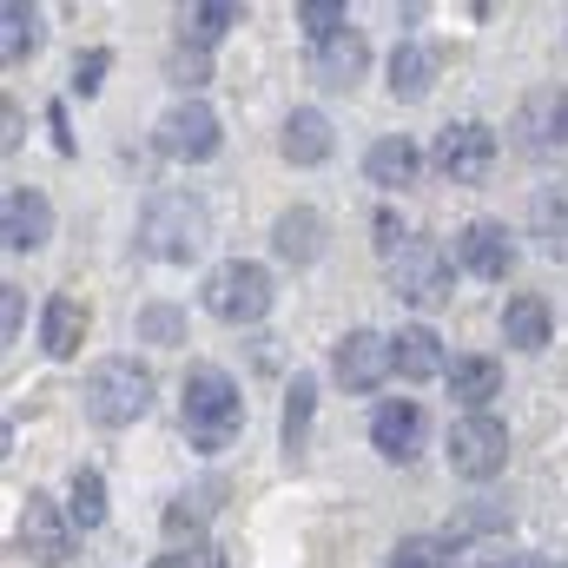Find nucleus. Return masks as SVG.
Segmentation results:
<instances>
[{
    "mask_svg": "<svg viewBox=\"0 0 568 568\" xmlns=\"http://www.w3.org/2000/svg\"><path fill=\"white\" fill-rule=\"evenodd\" d=\"M205 516H212V489H185V496H172V509H165V536H172V542H192V536L205 529Z\"/></svg>",
    "mask_w": 568,
    "mask_h": 568,
    "instance_id": "28",
    "label": "nucleus"
},
{
    "mask_svg": "<svg viewBox=\"0 0 568 568\" xmlns=\"http://www.w3.org/2000/svg\"><path fill=\"white\" fill-rule=\"evenodd\" d=\"M331 120L317 113V106H291L284 113V133H278V152L291 159V165H324L331 159Z\"/></svg>",
    "mask_w": 568,
    "mask_h": 568,
    "instance_id": "17",
    "label": "nucleus"
},
{
    "mask_svg": "<svg viewBox=\"0 0 568 568\" xmlns=\"http://www.w3.org/2000/svg\"><path fill=\"white\" fill-rule=\"evenodd\" d=\"M205 311L219 317V324H258L265 311H272V272L265 265H252V258H225L212 278H205Z\"/></svg>",
    "mask_w": 568,
    "mask_h": 568,
    "instance_id": "5",
    "label": "nucleus"
},
{
    "mask_svg": "<svg viewBox=\"0 0 568 568\" xmlns=\"http://www.w3.org/2000/svg\"><path fill=\"white\" fill-rule=\"evenodd\" d=\"M443 456H449V469H456L463 483H489V476H503V463H509V429H503V417H489V410L456 417Z\"/></svg>",
    "mask_w": 568,
    "mask_h": 568,
    "instance_id": "7",
    "label": "nucleus"
},
{
    "mask_svg": "<svg viewBox=\"0 0 568 568\" xmlns=\"http://www.w3.org/2000/svg\"><path fill=\"white\" fill-rule=\"evenodd\" d=\"M549 337H556L549 304H542L536 291H516V297L503 304V344H516V351H542Z\"/></svg>",
    "mask_w": 568,
    "mask_h": 568,
    "instance_id": "22",
    "label": "nucleus"
},
{
    "mask_svg": "<svg viewBox=\"0 0 568 568\" xmlns=\"http://www.w3.org/2000/svg\"><path fill=\"white\" fill-rule=\"evenodd\" d=\"M384 284H390L404 304H417V311H436V304H449L456 265H449V252H443L436 239H410L397 258H384Z\"/></svg>",
    "mask_w": 568,
    "mask_h": 568,
    "instance_id": "4",
    "label": "nucleus"
},
{
    "mask_svg": "<svg viewBox=\"0 0 568 568\" xmlns=\"http://www.w3.org/2000/svg\"><path fill=\"white\" fill-rule=\"evenodd\" d=\"M364 67H371V40H364L357 27H344V33H331V40H311V53H304V73H311L317 87H331V93H351V87L364 80Z\"/></svg>",
    "mask_w": 568,
    "mask_h": 568,
    "instance_id": "10",
    "label": "nucleus"
},
{
    "mask_svg": "<svg viewBox=\"0 0 568 568\" xmlns=\"http://www.w3.org/2000/svg\"><path fill=\"white\" fill-rule=\"evenodd\" d=\"M67 516H73V529H100V523H106V476H100V469H73Z\"/></svg>",
    "mask_w": 568,
    "mask_h": 568,
    "instance_id": "27",
    "label": "nucleus"
},
{
    "mask_svg": "<svg viewBox=\"0 0 568 568\" xmlns=\"http://www.w3.org/2000/svg\"><path fill=\"white\" fill-rule=\"evenodd\" d=\"M140 337L145 344H185V311H179V304H145Z\"/></svg>",
    "mask_w": 568,
    "mask_h": 568,
    "instance_id": "30",
    "label": "nucleus"
},
{
    "mask_svg": "<svg viewBox=\"0 0 568 568\" xmlns=\"http://www.w3.org/2000/svg\"><path fill=\"white\" fill-rule=\"evenodd\" d=\"M449 397L463 404V417L489 410V397H503V364L496 357H449Z\"/></svg>",
    "mask_w": 568,
    "mask_h": 568,
    "instance_id": "18",
    "label": "nucleus"
},
{
    "mask_svg": "<svg viewBox=\"0 0 568 568\" xmlns=\"http://www.w3.org/2000/svg\"><path fill=\"white\" fill-rule=\"evenodd\" d=\"M0 120H7V133H0V140H7V145H20V106H13V100L0 106Z\"/></svg>",
    "mask_w": 568,
    "mask_h": 568,
    "instance_id": "37",
    "label": "nucleus"
},
{
    "mask_svg": "<svg viewBox=\"0 0 568 568\" xmlns=\"http://www.w3.org/2000/svg\"><path fill=\"white\" fill-rule=\"evenodd\" d=\"M47 239H53V205H47V192L13 185L7 205H0V245H7V252H40Z\"/></svg>",
    "mask_w": 568,
    "mask_h": 568,
    "instance_id": "13",
    "label": "nucleus"
},
{
    "mask_svg": "<svg viewBox=\"0 0 568 568\" xmlns=\"http://www.w3.org/2000/svg\"><path fill=\"white\" fill-rule=\"evenodd\" d=\"M529 232H536V245H542V258H568V192H536V205H529Z\"/></svg>",
    "mask_w": 568,
    "mask_h": 568,
    "instance_id": "25",
    "label": "nucleus"
},
{
    "mask_svg": "<svg viewBox=\"0 0 568 568\" xmlns=\"http://www.w3.org/2000/svg\"><path fill=\"white\" fill-rule=\"evenodd\" d=\"M106 67H113V53H106V47H87V53L73 60V93H80V100H93V93L106 87Z\"/></svg>",
    "mask_w": 568,
    "mask_h": 568,
    "instance_id": "32",
    "label": "nucleus"
},
{
    "mask_svg": "<svg viewBox=\"0 0 568 568\" xmlns=\"http://www.w3.org/2000/svg\"><path fill=\"white\" fill-rule=\"evenodd\" d=\"M509 568H556V562H549V556H516Z\"/></svg>",
    "mask_w": 568,
    "mask_h": 568,
    "instance_id": "38",
    "label": "nucleus"
},
{
    "mask_svg": "<svg viewBox=\"0 0 568 568\" xmlns=\"http://www.w3.org/2000/svg\"><path fill=\"white\" fill-rule=\"evenodd\" d=\"M40 40H47V13L27 7V0H7V7H0V53H7V67L33 60Z\"/></svg>",
    "mask_w": 568,
    "mask_h": 568,
    "instance_id": "23",
    "label": "nucleus"
},
{
    "mask_svg": "<svg viewBox=\"0 0 568 568\" xmlns=\"http://www.w3.org/2000/svg\"><path fill=\"white\" fill-rule=\"evenodd\" d=\"M364 179H371L377 192H410V185L424 179V152H417V140H404V133L377 140L371 152H364Z\"/></svg>",
    "mask_w": 568,
    "mask_h": 568,
    "instance_id": "15",
    "label": "nucleus"
},
{
    "mask_svg": "<svg viewBox=\"0 0 568 568\" xmlns=\"http://www.w3.org/2000/svg\"><path fill=\"white\" fill-rule=\"evenodd\" d=\"M232 27H239V7H232V0H199V7H185V13H179L185 47H219Z\"/></svg>",
    "mask_w": 568,
    "mask_h": 568,
    "instance_id": "26",
    "label": "nucleus"
},
{
    "mask_svg": "<svg viewBox=\"0 0 568 568\" xmlns=\"http://www.w3.org/2000/svg\"><path fill=\"white\" fill-rule=\"evenodd\" d=\"M297 27H304L311 40H331V33L351 27V13H344V0H304V7H297Z\"/></svg>",
    "mask_w": 568,
    "mask_h": 568,
    "instance_id": "31",
    "label": "nucleus"
},
{
    "mask_svg": "<svg viewBox=\"0 0 568 568\" xmlns=\"http://www.w3.org/2000/svg\"><path fill=\"white\" fill-rule=\"evenodd\" d=\"M549 140L568 145V87L556 93V100H549Z\"/></svg>",
    "mask_w": 568,
    "mask_h": 568,
    "instance_id": "35",
    "label": "nucleus"
},
{
    "mask_svg": "<svg viewBox=\"0 0 568 568\" xmlns=\"http://www.w3.org/2000/svg\"><path fill=\"white\" fill-rule=\"evenodd\" d=\"M179 424L192 436V449H225V443H239V429H245V397H239V384H232L219 364H192V371H185Z\"/></svg>",
    "mask_w": 568,
    "mask_h": 568,
    "instance_id": "1",
    "label": "nucleus"
},
{
    "mask_svg": "<svg viewBox=\"0 0 568 568\" xmlns=\"http://www.w3.org/2000/svg\"><path fill=\"white\" fill-rule=\"evenodd\" d=\"M47 126H53V145H60V152H73V133H67V106H53V113H47Z\"/></svg>",
    "mask_w": 568,
    "mask_h": 568,
    "instance_id": "36",
    "label": "nucleus"
},
{
    "mask_svg": "<svg viewBox=\"0 0 568 568\" xmlns=\"http://www.w3.org/2000/svg\"><path fill=\"white\" fill-rule=\"evenodd\" d=\"M20 311H27V297H20V284H0V337H7V344L20 337Z\"/></svg>",
    "mask_w": 568,
    "mask_h": 568,
    "instance_id": "34",
    "label": "nucleus"
},
{
    "mask_svg": "<svg viewBox=\"0 0 568 568\" xmlns=\"http://www.w3.org/2000/svg\"><path fill=\"white\" fill-rule=\"evenodd\" d=\"M436 172L449 179V185H483L489 179V165H496V133L483 126V120H456V126H443L436 133Z\"/></svg>",
    "mask_w": 568,
    "mask_h": 568,
    "instance_id": "9",
    "label": "nucleus"
},
{
    "mask_svg": "<svg viewBox=\"0 0 568 568\" xmlns=\"http://www.w3.org/2000/svg\"><path fill=\"white\" fill-rule=\"evenodd\" d=\"M13 549H20L33 568H67V556H73V516H67L47 489H27V503H20V529H13Z\"/></svg>",
    "mask_w": 568,
    "mask_h": 568,
    "instance_id": "6",
    "label": "nucleus"
},
{
    "mask_svg": "<svg viewBox=\"0 0 568 568\" xmlns=\"http://www.w3.org/2000/svg\"><path fill=\"white\" fill-rule=\"evenodd\" d=\"M212 245V212L192 192H159L140 212V252L159 265H192Z\"/></svg>",
    "mask_w": 568,
    "mask_h": 568,
    "instance_id": "2",
    "label": "nucleus"
},
{
    "mask_svg": "<svg viewBox=\"0 0 568 568\" xmlns=\"http://www.w3.org/2000/svg\"><path fill=\"white\" fill-rule=\"evenodd\" d=\"M205 67H212V60H205V47H185V40H179V53H172V67H165V73L192 93V87H205Z\"/></svg>",
    "mask_w": 568,
    "mask_h": 568,
    "instance_id": "33",
    "label": "nucleus"
},
{
    "mask_svg": "<svg viewBox=\"0 0 568 568\" xmlns=\"http://www.w3.org/2000/svg\"><path fill=\"white\" fill-rule=\"evenodd\" d=\"M456 265L476 272V278H509L516 272V239L503 219H469L456 232Z\"/></svg>",
    "mask_w": 568,
    "mask_h": 568,
    "instance_id": "12",
    "label": "nucleus"
},
{
    "mask_svg": "<svg viewBox=\"0 0 568 568\" xmlns=\"http://www.w3.org/2000/svg\"><path fill=\"white\" fill-rule=\"evenodd\" d=\"M152 397H159V384H152V371H145L140 357H106L87 377V417L100 429L140 424L145 410H152Z\"/></svg>",
    "mask_w": 568,
    "mask_h": 568,
    "instance_id": "3",
    "label": "nucleus"
},
{
    "mask_svg": "<svg viewBox=\"0 0 568 568\" xmlns=\"http://www.w3.org/2000/svg\"><path fill=\"white\" fill-rule=\"evenodd\" d=\"M40 344H47V357H53V364L80 357V344H87V304H80L73 291H53V297H47V317H40Z\"/></svg>",
    "mask_w": 568,
    "mask_h": 568,
    "instance_id": "16",
    "label": "nucleus"
},
{
    "mask_svg": "<svg viewBox=\"0 0 568 568\" xmlns=\"http://www.w3.org/2000/svg\"><path fill=\"white\" fill-rule=\"evenodd\" d=\"M424 410L410 404V397H390V404H377V417H371V443H377V456L384 463H417V449H424Z\"/></svg>",
    "mask_w": 568,
    "mask_h": 568,
    "instance_id": "14",
    "label": "nucleus"
},
{
    "mask_svg": "<svg viewBox=\"0 0 568 568\" xmlns=\"http://www.w3.org/2000/svg\"><path fill=\"white\" fill-rule=\"evenodd\" d=\"M219 113L205 106V100H179V106H165L159 113V126H152V145H159V159H172V165H205L212 152H219Z\"/></svg>",
    "mask_w": 568,
    "mask_h": 568,
    "instance_id": "8",
    "label": "nucleus"
},
{
    "mask_svg": "<svg viewBox=\"0 0 568 568\" xmlns=\"http://www.w3.org/2000/svg\"><path fill=\"white\" fill-rule=\"evenodd\" d=\"M390 364H397V377H410V384H429V377L449 371V364H443V337H436L429 324H404V331L390 337Z\"/></svg>",
    "mask_w": 568,
    "mask_h": 568,
    "instance_id": "20",
    "label": "nucleus"
},
{
    "mask_svg": "<svg viewBox=\"0 0 568 568\" xmlns=\"http://www.w3.org/2000/svg\"><path fill=\"white\" fill-rule=\"evenodd\" d=\"M429 87H436V47L397 40V47H390V100L417 106V100H429Z\"/></svg>",
    "mask_w": 568,
    "mask_h": 568,
    "instance_id": "19",
    "label": "nucleus"
},
{
    "mask_svg": "<svg viewBox=\"0 0 568 568\" xmlns=\"http://www.w3.org/2000/svg\"><path fill=\"white\" fill-rule=\"evenodd\" d=\"M272 252H278L284 265H311V258L324 252V212H311V205L278 212V225H272Z\"/></svg>",
    "mask_w": 568,
    "mask_h": 568,
    "instance_id": "21",
    "label": "nucleus"
},
{
    "mask_svg": "<svg viewBox=\"0 0 568 568\" xmlns=\"http://www.w3.org/2000/svg\"><path fill=\"white\" fill-rule=\"evenodd\" d=\"M397 364H390V337H377V331H344L337 337V351H331V377L344 384V390H377L384 377H390Z\"/></svg>",
    "mask_w": 568,
    "mask_h": 568,
    "instance_id": "11",
    "label": "nucleus"
},
{
    "mask_svg": "<svg viewBox=\"0 0 568 568\" xmlns=\"http://www.w3.org/2000/svg\"><path fill=\"white\" fill-rule=\"evenodd\" d=\"M311 417H317V377L311 371H297L291 377V390H284V456H304V443H311Z\"/></svg>",
    "mask_w": 568,
    "mask_h": 568,
    "instance_id": "24",
    "label": "nucleus"
},
{
    "mask_svg": "<svg viewBox=\"0 0 568 568\" xmlns=\"http://www.w3.org/2000/svg\"><path fill=\"white\" fill-rule=\"evenodd\" d=\"M449 556H456V549H449L443 536H404L384 568H449Z\"/></svg>",
    "mask_w": 568,
    "mask_h": 568,
    "instance_id": "29",
    "label": "nucleus"
},
{
    "mask_svg": "<svg viewBox=\"0 0 568 568\" xmlns=\"http://www.w3.org/2000/svg\"><path fill=\"white\" fill-rule=\"evenodd\" d=\"M152 568H192V556H159Z\"/></svg>",
    "mask_w": 568,
    "mask_h": 568,
    "instance_id": "39",
    "label": "nucleus"
}]
</instances>
